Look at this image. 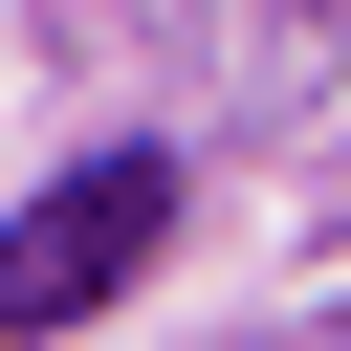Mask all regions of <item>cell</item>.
I'll list each match as a JSON object with an SVG mask.
<instances>
[{
    "label": "cell",
    "instance_id": "6da1fadb",
    "mask_svg": "<svg viewBox=\"0 0 351 351\" xmlns=\"http://www.w3.org/2000/svg\"><path fill=\"white\" fill-rule=\"evenodd\" d=\"M154 241H176V154H88V176H44V197L0 219V329H22V351H44V329H88Z\"/></svg>",
    "mask_w": 351,
    "mask_h": 351
}]
</instances>
